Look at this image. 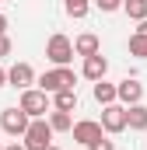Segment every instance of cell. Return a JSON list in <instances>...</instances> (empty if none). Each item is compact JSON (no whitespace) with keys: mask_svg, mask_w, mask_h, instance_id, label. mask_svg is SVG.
<instances>
[{"mask_svg":"<svg viewBox=\"0 0 147 150\" xmlns=\"http://www.w3.org/2000/svg\"><path fill=\"white\" fill-rule=\"evenodd\" d=\"M4 150H28L25 143H11V147H4Z\"/></svg>","mask_w":147,"mask_h":150,"instance_id":"cell-23","label":"cell"},{"mask_svg":"<svg viewBox=\"0 0 147 150\" xmlns=\"http://www.w3.org/2000/svg\"><path fill=\"white\" fill-rule=\"evenodd\" d=\"M53 105H56V108H60V112H74V108H77V91H60V94H53Z\"/></svg>","mask_w":147,"mask_h":150,"instance_id":"cell-14","label":"cell"},{"mask_svg":"<svg viewBox=\"0 0 147 150\" xmlns=\"http://www.w3.org/2000/svg\"><path fill=\"white\" fill-rule=\"evenodd\" d=\"M119 98V84H105V80H95V101L98 105H112Z\"/></svg>","mask_w":147,"mask_h":150,"instance_id":"cell-12","label":"cell"},{"mask_svg":"<svg viewBox=\"0 0 147 150\" xmlns=\"http://www.w3.org/2000/svg\"><path fill=\"white\" fill-rule=\"evenodd\" d=\"M140 98H144V84L137 80V77H126V80H119V101L130 108V105H140Z\"/></svg>","mask_w":147,"mask_h":150,"instance_id":"cell-9","label":"cell"},{"mask_svg":"<svg viewBox=\"0 0 147 150\" xmlns=\"http://www.w3.org/2000/svg\"><path fill=\"white\" fill-rule=\"evenodd\" d=\"M102 129L105 133H123V129H130V115H126V105H105L102 108Z\"/></svg>","mask_w":147,"mask_h":150,"instance_id":"cell-6","label":"cell"},{"mask_svg":"<svg viewBox=\"0 0 147 150\" xmlns=\"http://www.w3.org/2000/svg\"><path fill=\"white\" fill-rule=\"evenodd\" d=\"M126 115H130V129H137V133L147 129V105H130Z\"/></svg>","mask_w":147,"mask_h":150,"instance_id":"cell-13","label":"cell"},{"mask_svg":"<svg viewBox=\"0 0 147 150\" xmlns=\"http://www.w3.org/2000/svg\"><path fill=\"white\" fill-rule=\"evenodd\" d=\"M49 126L56 129V133H67V129H74V119H70V112H49Z\"/></svg>","mask_w":147,"mask_h":150,"instance_id":"cell-15","label":"cell"},{"mask_svg":"<svg viewBox=\"0 0 147 150\" xmlns=\"http://www.w3.org/2000/svg\"><path fill=\"white\" fill-rule=\"evenodd\" d=\"M21 108L32 115V119H46V112H49V94L42 91V87H28V91H21Z\"/></svg>","mask_w":147,"mask_h":150,"instance_id":"cell-5","label":"cell"},{"mask_svg":"<svg viewBox=\"0 0 147 150\" xmlns=\"http://www.w3.org/2000/svg\"><path fill=\"white\" fill-rule=\"evenodd\" d=\"M0 4H4V0H0Z\"/></svg>","mask_w":147,"mask_h":150,"instance_id":"cell-27","label":"cell"},{"mask_svg":"<svg viewBox=\"0 0 147 150\" xmlns=\"http://www.w3.org/2000/svg\"><path fill=\"white\" fill-rule=\"evenodd\" d=\"M11 49H14V45H11V38L0 35V59H4V56H11Z\"/></svg>","mask_w":147,"mask_h":150,"instance_id":"cell-21","label":"cell"},{"mask_svg":"<svg viewBox=\"0 0 147 150\" xmlns=\"http://www.w3.org/2000/svg\"><path fill=\"white\" fill-rule=\"evenodd\" d=\"M4 84H7V70L0 67V87H4Z\"/></svg>","mask_w":147,"mask_h":150,"instance_id":"cell-24","label":"cell"},{"mask_svg":"<svg viewBox=\"0 0 147 150\" xmlns=\"http://www.w3.org/2000/svg\"><path fill=\"white\" fill-rule=\"evenodd\" d=\"M74 70L70 67H53V70H46V74L39 77V87L46 91V94H60V91H70L74 87Z\"/></svg>","mask_w":147,"mask_h":150,"instance_id":"cell-1","label":"cell"},{"mask_svg":"<svg viewBox=\"0 0 147 150\" xmlns=\"http://www.w3.org/2000/svg\"><path fill=\"white\" fill-rule=\"evenodd\" d=\"M95 7L109 14V11H119V7H123V0H95Z\"/></svg>","mask_w":147,"mask_h":150,"instance_id":"cell-19","label":"cell"},{"mask_svg":"<svg viewBox=\"0 0 147 150\" xmlns=\"http://www.w3.org/2000/svg\"><path fill=\"white\" fill-rule=\"evenodd\" d=\"M70 133H74V140H77V143H95L105 129H102V122H95V119H81V122H74Z\"/></svg>","mask_w":147,"mask_h":150,"instance_id":"cell-8","label":"cell"},{"mask_svg":"<svg viewBox=\"0 0 147 150\" xmlns=\"http://www.w3.org/2000/svg\"><path fill=\"white\" fill-rule=\"evenodd\" d=\"M7 84H11V87H21V91H28V87L35 84V70H32V63H14V67L7 70Z\"/></svg>","mask_w":147,"mask_h":150,"instance_id":"cell-7","label":"cell"},{"mask_svg":"<svg viewBox=\"0 0 147 150\" xmlns=\"http://www.w3.org/2000/svg\"><path fill=\"white\" fill-rule=\"evenodd\" d=\"M53 126L46 122V119H32V126H28V133H25V147L28 150H46L53 147Z\"/></svg>","mask_w":147,"mask_h":150,"instance_id":"cell-2","label":"cell"},{"mask_svg":"<svg viewBox=\"0 0 147 150\" xmlns=\"http://www.w3.org/2000/svg\"><path fill=\"white\" fill-rule=\"evenodd\" d=\"M137 32H140V35H147V18L140 21V28H137Z\"/></svg>","mask_w":147,"mask_h":150,"instance_id":"cell-25","label":"cell"},{"mask_svg":"<svg viewBox=\"0 0 147 150\" xmlns=\"http://www.w3.org/2000/svg\"><path fill=\"white\" fill-rule=\"evenodd\" d=\"M0 150H4V147H0Z\"/></svg>","mask_w":147,"mask_h":150,"instance_id":"cell-28","label":"cell"},{"mask_svg":"<svg viewBox=\"0 0 147 150\" xmlns=\"http://www.w3.org/2000/svg\"><path fill=\"white\" fill-rule=\"evenodd\" d=\"M130 56L147 59V35H140V32H133V35H130Z\"/></svg>","mask_w":147,"mask_h":150,"instance_id":"cell-18","label":"cell"},{"mask_svg":"<svg viewBox=\"0 0 147 150\" xmlns=\"http://www.w3.org/2000/svg\"><path fill=\"white\" fill-rule=\"evenodd\" d=\"M46 150H60V147H46Z\"/></svg>","mask_w":147,"mask_h":150,"instance_id":"cell-26","label":"cell"},{"mask_svg":"<svg viewBox=\"0 0 147 150\" xmlns=\"http://www.w3.org/2000/svg\"><path fill=\"white\" fill-rule=\"evenodd\" d=\"M91 150H112V140H105V136H98L95 143H88Z\"/></svg>","mask_w":147,"mask_h":150,"instance_id":"cell-20","label":"cell"},{"mask_svg":"<svg viewBox=\"0 0 147 150\" xmlns=\"http://www.w3.org/2000/svg\"><path fill=\"white\" fill-rule=\"evenodd\" d=\"M0 35H7V18L0 14Z\"/></svg>","mask_w":147,"mask_h":150,"instance_id":"cell-22","label":"cell"},{"mask_svg":"<svg viewBox=\"0 0 147 150\" xmlns=\"http://www.w3.org/2000/svg\"><path fill=\"white\" fill-rule=\"evenodd\" d=\"M0 126H4V133H11V136H25L28 126H32V115L25 112L21 105H18V108H4V112H0Z\"/></svg>","mask_w":147,"mask_h":150,"instance_id":"cell-3","label":"cell"},{"mask_svg":"<svg viewBox=\"0 0 147 150\" xmlns=\"http://www.w3.org/2000/svg\"><path fill=\"white\" fill-rule=\"evenodd\" d=\"M123 11H126L133 21H144L147 18V0H123Z\"/></svg>","mask_w":147,"mask_h":150,"instance_id":"cell-16","label":"cell"},{"mask_svg":"<svg viewBox=\"0 0 147 150\" xmlns=\"http://www.w3.org/2000/svg\"><path fill=\"white\" fill-rule=\"evenodd\" d=\"M105 70H109V59H105L102 52L88 56V59H84V67H81V74L88 77V80H105Z\"/></svg>","mask_w":147,"mask_h":150,"instance_id":"cell-10","label":"cell"},{"mask_svg":"<svg viewBox=\"0 0 147 150\" xmlns=\"http://www.w3.org/2000/svg\"><path fill=\"white\" fill-rule=\"evenodd\" d=\"M88 7H91V0H63V11H67L70 18H77V21L88 14Z\"/></svg>","mask_w":147,"mask_h":150,"instance_id":"cell-17","label":"cell"},{"mask_svg":"<svg viewBox=\"0 0 147 150\" xmlns=\"http://www.w3.org/2000/svg\"><path fill=\"white\" fill-rule=\"evenodd\" d=\"M46 56H49L56 67H67L74 56H77V49H74V42H70L67 35H60V32H56V35L46 42Z\"/></svg>","mask_w":147,"mask_h":150,"instance_id":"cell-4","label":"cell"},{"mask_svg":"<svg viewBox=\"0 0 147 150\" xmlns=\"http://www.w3.org/2000/svg\"><path fill=\"white\" fill-rule=\"evenodd\" d=\"M74 49H77V56H95V52H102V42H98V35H91V32H84V35L74 38Z\"/></svg>","mask_w":147,"mask_h":150,"instance_id":"cell-11","label":"cell"}]
</instances>
